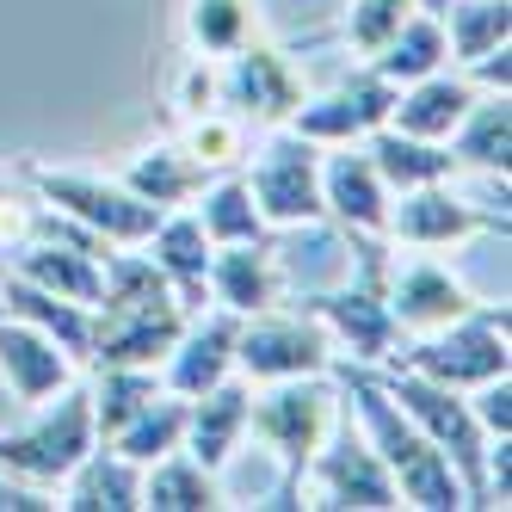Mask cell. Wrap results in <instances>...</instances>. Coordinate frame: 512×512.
<instances>
[{"instance_id": "cell-3", "label": "cell", "mask_w": 512, "mask_h": 512, "mask_svg": "<svg viewBox=\"0 0 512 512\" xmlns=\"http://www.w3.org/2000/svg\"><path fill=\"white\" fill-rule=\"evenodd\" d=\"M352 253H358V278L352 284H334V290H309L303 297V315H315L334 340V358H352V364H389L395 346L408 340L395 327V309H389V241L383 235H346Z\"/></svg>"}, {"instance_id": "cell-36", "label": "cell", "mask_w": 512, "mask_h": 512, "mask_svg": "<svg viewBox=\"0 0 512 512\" xmlns=\"http://www.w3.org/2000/svg\"><path fill=\"white\" fill-rule=\"evenodd\" d=\"M173 105L186 118H204V112H216V62L210 56H192L186 62V75H179V93H173Z\"/></svg>"}, {"instance_id": "cell-28", "label": "cell", "mask_w": 512, "mask_h": 512, "mask_svg": "<svg viewBox=\"0 0 512 512\" xmlns=\"http://www.w3.org/2000/svg\"><path fill=\"white\" fill-rule=\"evenodd\" d=\"M451 155H457V167L506 179V161H512V105H506V93H482L469 105L463 124L451 130Z\"/></svg>"}, {"instance_id": "cell-25", "label": "cell", "mask_w": 512, "mask_h": 512, "mask_svg": "<svg viewBox=\"0 0 512 512\" xmlns=\"http://www.w3.org/2000/svg\"><path fill=\"white\" fill-rule=\"evenodd\" d=\"M118 179H124L136 198H149V204H161V210H179V204H192V198L210 186L216 167H204L186 142H155V149L130 155V167H124Z\"/></svg>"}, {"instance_id": "cell-32", "label": "cell", "mask_w": 512, "mask_h": 512, "mask_svg": "<svg viewBox=\"0 0 512 512\" xmlns=\"http://www.w3.org/2000/svg\"><path fill=\"white\" fill-rule=\"evenodd\" d=\"M186 38L198 56L223 62L260 38V7L253 0H186Z\"/></svg>"}, {"instance_id": "cell-29", "label": "cell", "mask_w": 512, "mask_h": 512, "mask_svg": "<svg viewBox=\"0 0 512 512\" xmlns=\"http://www.w3.org/2000/svg\"><path fill=\"white\" fill-rule=\"evenodd\" d=\"M186 408L192 401L186 395H173V389H161L149 408H136L112 438H99V445H112L118 457H130V463H142L149 469L155 457H167V451H179L186 445Z\"/></svg>"}, {"instance_id": "cell-22", "label": "cell", "mask_w": 512, "mask_h": 512, "mask_svg": "<svg viewBox=\"0 0 512 512\" xmlns=\"http://www.w3.org/2000/svg\"><path fill=\"white\" fill-rule=\"evenodd\" d=\"M56 506H68V512H142V463L118 457L112 445H93L56 482Z\"/></svg>"}, {"instance_id": "cell-17", "label": "cell", "mask_w": 512, "mask_h": 512, "mask_svg": "<svg viewBox=\"0 0 512 512\" xmlns=\"http://www.w3.org/2000/svg\"><path fill=\"white\" fill-rule=\"evenodd\" d=\"M235 334H241V315L235 309H198L192 321H186V334L173 340V352L161 358V383L173 389V395H204L210 383H223L229 371H235Z\"/></svg>"}, {"instance_id": "cell-21", "label": "cell", "mask_w": 512, "mask_h": 512, "mask_svg": "<svg viewBox=\"0 0 512 512\" xmlns=\"http://www.w3.org/2000/svg\"><path fill=\"white\" fill-rule=\"evenodd\" d=\"M247 408H253V383L241 371H229L223 383H210L204 395H192V408H186V451L204 469H223L235 457V445L247 438Z\"/></svg>"}, {"instance_id": "cell-37", "label": "cell", "mask_w": 512, "mask_h": 512, "mask_svg": "<svg viewBox=\"0 0 512 512\" xmlns=\"http://www.w3.org/2000/svg\"><path fill=\"white\" fill-rule=\"evenodd\" d=\"M414 7H420V13H445V0H414Z\"/></svg>"}, {"instance_id": "cell-8", "label": "cell", "mask_w": 512, "mask_h": 512, "mask_svg": "<svg viewBox=\"0 0 512 512\" xmlns=\"http://www.w3.org/2000/svg\"><path fill=\"white\" fill-rule=\"evenodd\" d=\"M247 192H253V204H260V216L272 229L327 223V204H321V142H309L290 124H278L260 142V155H253Z\"/></svg>"}, {"instance_id": "cell-27", "label": "cell", "mask_w": 512, "mask_h": 512, "mask_svg": "<svg viewBox=\"0 0 512 512\" xmlns=\"http://www.w3.org/2000/svg\"><path fill=\"white\" fill-rule=\"evenodd\" d=\"M142 506L149 512H210V506H223V488H216V469H204L179 445L142 469Z\"/></svg>"}, {"instance_id": "cell-20", "label": "cell", "mask_w": 512, "mask_h": 512, "mask_svg": "<svg viewBox=\"0 0 512 512\" xmlns=\"http://www.w3.org/2000/svg\"><path fill=\"white\" fill-rule=\"evenodd\" d=\"M475 99H482V87H475L463 68H432V75H420L395 93L389 124L408 130V136H426V142H451V130L463 124V112Z\"/></svg>"}, {"instance_id": "cell-12", "label": "cell", "mask_w": 512, "mask_h": 512, "mask_svg": "<svg viewBox=\"0 0 512 512\" xmlns=\"http://www.w3.org/2000/svg\"><path fill=\"white\" fill-rule=\"evenodd\" d=\"M395 81H383L371 62L352 68V75L334 87V93H303V105L290 112V130L321 142V149H334V142H364L377 124H389V105H395Z\"/></svg>"}, {"instance_id": "cell-23", "label": "cell", "mask_w": 512, "mask_h": 512, "mask_svg": "<svg viewBox=\"0 0 512 512\" xmlns=\"http://www.w3.org/2000/svg\"><path fill=\"white\" fill-rule=\"evenodd\" d=\"M0 315L31 321L38 334H50L75 364H87V340H93V309L87 303H68V297H56V290H44V284H31V278L0 266Z\"/></svg>"}, {"instance_id": "cell-30", "label": "cell", "mask_w": 512, "mask_h": 512, "mask_svg": "<svg viewBox=\"0 0 512 512\" xmlns=\"http://www.w3.org/2000/svg\"><path fill=\"white\" fill-rule=\"evenodd\" d=\"M377 68L383 81H395V87H408V81H420V75H432V68H445L451 62V50H445V25H438V13H408L401 19V31L377 50V56H364Z\"/></svg>"}, {"instance_id": "cell-19", "label": "cell", "mask_w": 512, "mask_h": 512, "mask_svg": "<svg viewBox=\"0 0 512 512\" xmlns=\"http://www.w3.org/2000/svg\"><path fill=\"white\" fill-rule=\"evenodd\" d=\"M278 297H284V278L272 260V241H229L210 253V303L216 309H235L247 321V315L278 309Z\"/></svg>"}, {"instance_id": "cell-34", "label": "cell", "mask_w": 512, "mask_h": 512, "mask_svg": "<svg viewBox=\"0 0 512 512\" xmlns=\"http://www.w3.org/2000/svg\"><path fill=\"white\" fill-rule=\"evenodd\" d=\"M247 142H253V130L247 124H235L229 112H204V118H192V130H186V149L204 161V167H241L247 161Z\"/></svg>"}, {"instance_id": "cell-16", "label": "cell", "mask_w": 512, "mask_h": 512, "mask_svg": "<svg viewBox=\"0 0 512 512\" xmlns=\"http://www.w3.org/2000/svg\"><path fill=\"white\" fill-rule=\"evenodd\" d=\"M389 198L395 192L383 186V173L371 167L364 142H334V155L321 149V204H327V216H334L346 235H383Z\"/></svg>"}, {"instance_id": "cell-14", "label": "cell", "mask_w": 512, "mask_h": 512, "mask_svg": "<svg viewBox=\"0 0 512 512\" xmlns=\"http://www.w3.org/2000/svg\"><path fill=\"white\" fill-rule=\"evenodd\" d=\"M81 364L68 358L50 334H38L31 321L0 315V383H7L19 414H38L44 401H56L68 383H75Z\"/></svg>"}, {"instance_id": "cell-9", "label": "cell", "mask_w": 512, "mask_h": 512, "mask_svg": "<svg viewBox=\"0 0 512 512\" xmlns=\"http://www.w3.org/2000/svg\"><path fill=\"white\" fill-rule=\"evenodd\" d=\"M303 105V75L278 44H241L216 62V112H229L247 130H278Z\"/></svg>"}, {"instance_id": "cell-10", "label": "cell", "mask_w": 512, "mask_h": 512, "mask_svg": "<svg viewBox=\"0 0 512 512\" xmlns=\"http://www.w3.org/2000/svg\"><path fill=\"white\" fill-rule=\"evenodd\" d=\"M334 364V340L315 315H247L235 334V371L247 383H284V377H327Z\"/></svg>"}, {"instance_id": "cell-5", "label": "cell", "mask_w": 512, "mask_h": 512, "mask_svg": "<svg viewBox=\"0 0 512 512\" xmlns=\"http://www.w3.org/2000/svg\"><path fill=\"white\" fill-rule=\"evenodd\" d=\"M19 179L31 186L44 210L68 216V223L93 229L105 247H142L161 223V204L136 198L124 179H105V173H81V167H44V161H19Z\"/></svg>"}, {"instance_id": "cell-11", "label": "cell", "mask_w": 512, "mask_h": 512, "mask_svg": "<svg viewBox=\"0 0 512 512\" xmlns=\"http://www.w3.org/2000/svg\"><path fill=\"white\" fill-rule=\"evenodd\" d=\"M469 235H506V204L482 210V204L457 198L451 179H432V186H414V192L389 198L383 241H395V247L432 253V247H451V241H469Z\"/></svg>"}, {"instance_id": "cell-18", "label": "cell", "mask_w": 512, "mask_h": 512, "mask_svg": "<svg viewBox=\"0 0 512 512\" xmlns=\"http://www.w3.org/2000/svg\"><path fill=\"white\" fill-rule=\"evenodd\" d=\"M142 253L161 266V278L173 284V297L186 303V315H198V309H210V235H204V223H198V210L192 204H179V210H167L161 223H155V235L142 241Z\"/></svg>"}, {"instance_id": "cell-15", "label": "cell", "mask_w": 512, "mask_h": 512, "mask_svg": "<svg viewBox=\"0 0 512 512\" xmlns=\"http://www.w3.org/2000/svg\"><path fill=\"white\" fill-rule=\"evenodd\" d=\"M389 309L401 334H438V327L463 321L469 309H482V297L438 260H408V266H389Z\"/></svg>"}, {"instance_id": "cell-31", "label": "cell", "mask_w": 512, "mask_h": 512, "mask_svg": "<svg viewBox=\"0 0 512 512\" xmlns=\"http://www.w3.org/2000/svg\"><path fill=\"white\" fill-rule=\"evenodd\" d=\"M438 25H445L451 62L469 68V62H482L488 50H500L512 38V7H506V0H445Z\"/></svg>"}, {"instance_id": "cell-33", "label": "cell", "mask_w": 512, "mask_h": 512, "mask_svg": "<svg viewBox=\"0 0 512 512\" xmlns=\"http://www.w3.org/2000/svg\"><path fill=\"white\" fill-rule=\"evenodd\" d=\"M408 13H414V0H352L346 19H340V44L352 56H377L395 31H401V19H408Z\"/></svg>"}, {"instance_id": "cell-1", "label": "cell", "mask_w": 512, "mask_h": 512, "mask_svg": "<svg viewBox=\"0 0 512 512\" xmlns=\"http://www.w3.org/2000/svg\"><path fill=\"white\" fill-rule=\"evenodd\" d=\"M186 303L173 297V284L142 247H112L105 253V290L93 303V340L87 364H155L173 352V340L186 334Z\"/></svg>"}, {"instance_id": "cell-24", "label": "cell", "mask_w": 512, "mask_h": 512, "mask_svg": "<svg viewBox=\"0 0 512 512\" xmlns=\"http://www.w3.org/2000/svg\"><path fill=\"white\" fill-rule=\"evenodd\" d=\"M364 155H371V167L383 173L389 192H414V186H432V179H457L463 173L451 142H426V136H408L395 124H377L364 136Z\"/></svg>"}, {"instance_id": "cell-35", "label": "cell", "mask_w": 512, "mask_h": 512, "mask_svg": "<svg viewBox=\"0 0 512 512\" xmlns=\"http://www.w3.org/2000/svg\"><path fill=\"white\" fill-rule=\"evenodd\" d=\"M475 401V420H482V432L488 438H512V371L506 377H494V383H482V389H469Z\"/></svg>"}, {"instance_id": "cell-7", "label": "cell", "mask_w": 512, "mask_h": 512, "mask_svg": "<svg viewBox=\"0 0 512 512\" xmlns=\"http://www.w3.org/2000/svg\"><path fill=\"white\" fill-rule=\"evenodd\" d=\"M389 364H408V371L445 383V389H482L494 377L512 371V352H506V303H482L469 309L463 321L438 327V334H414L401 340Z\"/></svg>"}, {"instance_id": "cell-4", "label": "cell", "mask_w": 512, "mask_h": 512, "mask_svg": "<svg viewBox=\"0 0 512 512\" xmlns=\"http://www.w3.org/2000/svg\"><path fill=\"white\" fill-rule=\"evenodd\" d=\"M377 383L389 389L395 408L451 457V469H457L469 506H494V494H488V445H494V438L482 432V420H475L469 395L432 383V377H420V371H408V364H377Z\"/></svg>"}, {"instance_id": "cell-13", "label": "cell", "mask_w": 512, "mask_h": 512, "mask_svg": "<svg viewBox=\"0 0 512 512\" xmlns=\"http://www.w3.org/2000/svg\"><path fill=\"white\" fill-rule=\"evenodd\" d=\"M309 475L321 482V506H371V512H389L401 506L395 494V475L383 469V457L371 451V438H364L352 420H334V432L321 438V451L309 457Z\"/></svg>"}, {"instance_id": "cell-6", "label": "cell", "mask_w": 512, "mask_h": 512, "mask_svg": "<svg viewBox=\"0 0 512 512\" xmlns=\"http://www.w3.org/2000/svg\"><path fill=\"white\" fill-rule=\"evenodd\" d=\"M340 401H334V377H284V383H260L247 408V432H260L284 463V488L272 506H297V488L309 475V457L321 451V438L334 432Z\"/></svg>"}, {"instance_id": "cell-2", "label": "cell", "mask_w": 512, "mask_h": 512, "mask_svg": "<svg viewBox=\"0 0 512 512\" xmlns=\"http://www.w3.org/2000/svg\"><path fill=\"white\" fill-rule=\"evenodd\" d=\"M327 377H334V389L352 401L358 432L371 438V451H377L383 469L395 475L401 506H420V512H457V506H469V494H463V482H457L451 457L438 451L432 438L389 401V389L377 383V364L334 358V364H327Z\"/></svg>"}, {"instance_id": "cell-26", "label": "cell", "mask_w": 512, "mask_h": 512, "mask_svg": "<svg viewBox=\"0 0 512 512\" xmlns=\"http://www.w3.org/2000/svg\"><path fill=\"white\" fill-rule=\"evenodd\" d=\"M192 210H198V223H204L210 247H229V241H272V223L260 216V204H253L247 173H235V167L216 173L210 186L192 198Z\"/></svg>"}]
</instances>
